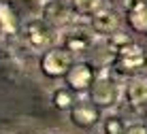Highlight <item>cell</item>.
<instances>
[{
	"label": "cell",
	"instance_id": "6da1fadb",
	"mask_svg": "<svg viewBox=\"0 0 147 134\" xmlns=\"http://www.w3.org/2000/svg\"><path fill=\"white\" fill-rule=\"evenodd\" d=\"M145 66H147V51L143 49V45L134 43V40H130L117 51H113V70L117 75L132 77V75H139Z\"/></svg>",
	"mask_w": 147,
	"mask_h": 134
},
{
	"label": "cell",
	"instance_id": "7a4b0ae2",
	"mask_svg": "<svg viewBox=\"0 0 147 134\" xmlns=\"http://www.w3.org/2000/svg\"><path fill=\"white\" fill-rule=\"evenodd\" d=\"M92 102L98 109H113L121 98V85L111 73H100L92 81Z\"/></svg>",
	"mask_w": 147,
	"mask_h": 134
},
{
	"label": "cell",
	"instance_id": "3957f363",
	"mask_svg": "<svg viewBox=\"0 0 147 134\" xmlns=\"http://www.w3.org/2000/svg\"><path fill=\"white\" fill-rule=\"evenodd\" d=\"M94 36L96 34L92 32L90 26H70L60 32V47L70 51L73 55H85L94 45Z\"/></svg>",
	"mask_w": 147,
	"mask_h": 134
},
{
	"label": "cell",
	"instance_id": "277c9868",
	"mask_svg": "<svg viewBox=\"0 0 147 134\" xmlns=\"http://www.w3.org/2000/svg\"><path fill=\"white\" fill-rule=\"evenodd\" d=\"M24 38L32 51H47L53 43V26H49L43 17L30 19L24 26Z\"/></svg>",
	"mask_w": 147,
	"mask_h": 134
},
{
	"label": "cell",
	"instance_id": "5b68a950",
	"mask_svg": "<svg viewBox=\"0 0 147 134\" xmlns=\"http://www.w3.org/2000/svg\"><path fill=\"white\" fill-rule=\"evenodd\" d=\"M75 55L66 51L64 47H49L45 51L43 60H40V70L47 77H64L68 73V68L73 66Z\"/></svg>",
	"mask_w": 147,
	"mask_h": 134
},
{
	"label": "cell",
	"instance_id": "8992f818",
	"mask_svg": "<svg viewBox=\"0 0 147 134\" xmlns=\"http://www.w3.org/2000/svg\"><path fill=\"white\" fill-rule=\"evenodd\" d=\"M40 17L53 28H64L73 22L75 11L68 0H45L40 7Z\"/></svg>",
	"mask_w": 147,
	"mask_h": 134
},
{
	"label": "cell",
	"instance_id": "52a82bcc",
	"mask_svg": "<svg viewBox=\"0 0 147 134\" xmlns=\"http://www.w3.org/2000/svg\"><path fill=\"white\" fill-rule=\"evenodd\" d=\"M119 22H121L119 13L115 11L113 7L105 4L102 9H98V11L90 17V28H92V32L98 34V36H109L115 30H119Z\"/></svg>",
	"mask_w": 147,
	"mask_h": 134
},
{
	"label": "cell",
	"instance_id": "ba28073f",
	"mask_svg": "<svg viewBox=\"0 0 147 134\" xmlns=\"http://www.w3.org/2000/svg\"><path fill=\"white\" fill-rule=\"evenodd\" d=\"M66 77V83L73 92H88L92 87V81H94V68L85 62H73V66L68 68V73L64 75Z\"/></svg>",
	"mask_w": 147,
	"mask_h": 134
},
{
	"label": "cell",
	"instance_id": "9c48e42d",
	"mask_svg": "<svg viewBox=\"0 0 147 134\" xmlns=\"http://www.w3.org/2000/svg\"><path fill=\"white\" fill-rule=\"evenodd\" d=\"M70 121L79 128H94L100 121V109L94 102H83V104H73L70 106Z\"/></svg>",
	"mask_w": 147,
	"mask_h": 134
},
{
	"label": "cell",
	"instance_id": "30bf717a",
	"mask_svg": "<svg viewBox=\"0 0 147 134\" xmlns=\"http://www.w3.org/2000/svg\"><path fill=\"white\" fill-rule=\"evenodd\" d=\"M128 24L136 32H147V0H128L126 4Z\"/></svg>",
	"mask_w": 147,
	"mask_h": 134
},
{
	"label": "cell",
	"instance_id": "8fae6325",
	"mask_svg": "<svg viewBox=\"0 0 147 134\" xmlns=\"http://www.w3.org/2000/svg\"><path fill=\"white\" fill-rule=\"evenodd\" d=\"M128 102L136 109H145L147 106V79L145 77L134 75L128 83Z\"/></svg>",
	"mask_w": 147,
	"mask_h": 134
},
{
	"label": "cell",
	"instance_id": "7c38bea8",
	"mask_svg": "<svg viewBox=\"0 0 147 134\" xmlns=\"http://www.w3.org/2000/svg\"><path fill=\"white\" fill-rule=\"evenodd\" d=\"M17 32H19L17 15L13 13V9L9 4L0 2V36L13 38V36H17Z\"/></svg>",
	"mask_w": 147,
	"mask_h": 134
},
{
	"label": "cell",
	"instance_id": "4fadbf2b",
	"mask_svg": "<svg viewBox=\"0 0 147 134\" xmlns=\"http://www.w3.org/2000/svg\"><path fill=\"white\" fill-rule=\"evenodd\" d=\"M70 4H73V11L77 17H92L107 2L105 0H70Z\"/></svg>",
	"mask_w": 147,
	"mask_h": 134
},
{
	"label": "cell",
	"instance_id": "5bb4252c",
	"mask_svg": "<svg viewBox=\"0 0 147 134\" xmlns=\"http://www.w3.org/2000/svg\"><path fill=\"white\" fill-rule=\"evenodd\" d=\"M53 106L60 111H68L70 106L75 104V94L70 87H58V90L53 92Z\"/></svg>",
	"mask_w": 147,
	"mask_h": 134
},
{
	"label": "cell",
	"instance_id": "9a60e30c",
	"mask_svg": "<svg viewBox=\"0 0 147 134\" xmlns=\"http://www.w3.org/2000/svg\"><path fill=\"white\" fill-rule=\"evenodd\" d=\"M124 132H126V123L117 115H107L102 119V134H124Z\"/></svg>",
	"mask_w": 147,
	"mask_h": 134
},
{
	"label": "cell",
	"instance_id": "2e32d148",
	"mask_svg": "<svg viewBox=\"0 0 147 134\" xmlns=\"http://www.w3.org/2000/svg\"><path fill=\"white\" fill-rule=\"evenodd\" d=\"M130 40H132V38H130L128 34H124V32H119V30H115L113 34H109V36H107V45H109L111 51H117L119 47H124V45L130 43Z\"/></svg>",
	"mask_w": 147,
	"mask_h": 134
},
{
	"label": "cell",
	"instance_id": "e0dca14e",
	"mask_svg": "<svg viewBox=\"0 0 147 134\" xmlns=\"http://www.w3.org/2000/svg\"><path fill=\"white\" fill-rule=\"evenodd\" d=\"M124 134H147V126H143V123H130V126H126Z\"/></svg>",
	"mask_w": 147,
	"mask_h": 134
}]
</instances>
